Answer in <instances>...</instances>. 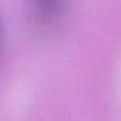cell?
I'll use <instances>...</instances> for the list:
<instances>
[{
    "label": "cell",
    "mask_w": 121,
    "mask_h": 121,
    "mask_svg": "<svg viewBox=\"0 0 121 121\" xmlns=\"http://www.w3.org/2000/svg\"><path fill=\"white\" fill-rule=\"evenodd\" d=\"M35 9L41 17H51L58 9L61 0H34Z\"/></svg>",
    "instance_id": "6da1fadb"
}]
</instances>
